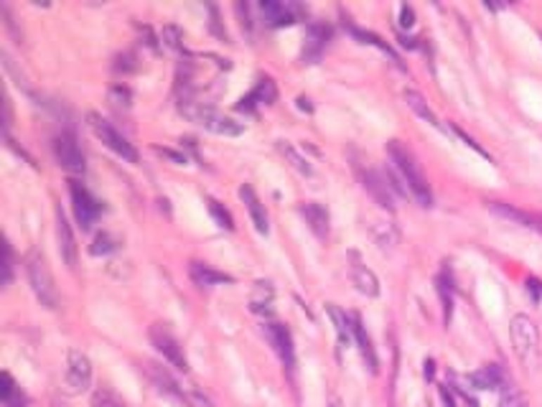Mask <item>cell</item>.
<instances>
[{"label":"cell","mask_w":542,"mask_h":407,"mask_svg":"<svg viewBox=\"0 0 542 407\" xmlns=\"http://www.w3.org/2000/svg\"><path fill=\"white\" fill-rule=\"evenodd\" d=\"M260 13L265 18V23L273 28L280 26H290L295 20H301L306 15V8L301 3H280V0H262L260 3Z\"/></svg>","instance_id":"9"},{"label":"cell","mask_w":542,"mask_h":407,"mask_svg":"<svg viewBox=\"0 0 542 407\" xmlns=\"http://www.w3.org/2000/svg\"><path fill=\"white\" fill-rule=\"evenodd\" d=\"M163 44H166L168 49H174V51H181V41H183V34H181V28L179 26H166L163 28Z\"/></svg>","instance_id":"35"},{"label":"cell","mask_w":542,"mask_h":407,"mask_svg":"<svg viewBox=\"0 0 542 407\" xmlns=\"http://www.w3.org/2000/svg\"><path fill=\"white\" fill-rule=\"evenodd\" d=\"M240 199L245 201V207L250 212V219H252L254 229L260 234H268L270 232V224H268V212H265V204L260 201V196L254 194V188L250 183L240 186Z\"/></svg>","instance_id":"17"},{"label":"cell","mask_w":542,"mask_h":407,"mask_svg":"<svg viewBox=\"0 0 542 407\" xmlns=\"http://www.w3.org/2000/svg\"><path fill=\"white\" fill-rule=\"evenodd\" d=\"M509 336H512V347H515V354L522 361H527L529 356L535 354L537 341H540V331H537V323L529 318L527 314H517L509 323Z\"/></svg>","instance_id":"6"},{"label":"cell","mask_w":542,"mask_h":407,"mask_svg":"<svg viewBox=\"0 0 542 407\" xmlns=\"http://www.w3.org/2000/svg\"><path fill=\"white\" fill-rule=\"evenodd\" d=\"M13 280V250L6 242V262H3V285H11Z\"/></svg>","instance_id":"36"},{"label":"cell","mask_w":542,"mask_h":407,"mask_svg":"<svg viewBox=\"0 0 542 407\" xmlns=\"http://www.w3.org/2000/svg\"><path fill=\"white\" fill-rule=\"evenodd\" d=\"M179 110L183 117H188L191 122H196L199 127H204V130H209V133L214 135L235 138V135L245 133V125H242V122L232 120V117H227V115L214 110V107L204 105V102H194L188 100V97H183V100L179 102Z\"/></svg>","instance_id":"2"},{"label":"cell","mask_w":542,"mask_h":407,"mask_svg":"<svg viewBox=\"0 0 542 407\" xmlns=\"http://www.w3.org/2000/svg\"><path fill=\"white\" fill-rule=\"evenodd\" d=\"M469 382L474 385V389H496V387H507L504 385V372L496 364H486L479 372L469 374Z\"/></svg>","instance_id":"22"},{"label":"cell","mask_w":542,"mask_h":407,"mask_svg":"<svg viewBox=\"0 0 542 407\" xmlns=\"http://www.w3.org/2000/svg\"><path fill=\"white\" fill-rule=\"evenodd\" d=\"M262 331H265V339L270 341V347L275 349V354L280 356L283 364L288 369H293L295 349H293V336H290L288 326H283L278 321H268V323L262 326Z\"/></svg>","instance_id":"11"},{"label":"cell","mask_w":542,"mask_h":407,"mask_svg":"<svg viewBox=\"0 0 542 407\" xmlns=\"http://www.w3.org/2000/svg\"><path fill=\"white\" fill-rule=\"evenodd\" d=\"M349 321H351V336H354L356 347H359L361 356L367 361V367L372 374H377V354H375V347H372V339H369L367 328L361 323V318L356 314H349Z\"/></svg>","instance_id":"19"},{"label":"cell","mask_w":542,"mask_h":407,"mask_svg":"<svg viewBox=\"0 0 542 407\" xmlns=\"http://www.w3.org/2000/svg\"><path fill=\"white\" fill-rule=\"evenodd\" d=\"M150 344H153L155 351H158L171 367H176L183 374L188 372V359L186 354H183V347H181L179 339H176L163 323H153V326H150Z\"/></svg>","instance_id":"7"},{"label":"cell","mask_w":542,"mask_h":407,"mask_svg":"<svg viewBox=\"0 0 542 407\" xmlns=\"http://www.w3.org/2000/svg\"><path fill=\"white\" fill-rule=\"evenodd\" d=\"M441 397H443V402H446V407H456V402H453V394H451L449 385H443V387H441Z\"/></svg>","instance_id":"41"},{"label":"cell","mask_w":542,"mask_h":407,"mask_svg":"<svg viewBox=\"0 0 542 407\" xmlns=\"http://www.w3.org/2000/svg\"><path fill=\"white\" fill-rule=\"evenodd\" d=\"M207 209L209 214H212V219H214L221 229H227V232L235 229V219H232V214L224 209V204H219L217 199H207Z\"/></svg>","instance_id":"29"},{"label":"cell","mask_w":542,"mask_h":407,"mask_svg":"<svg viewBox=\"0 0 542 407\" xmlns=\"http://www.w3.org/2000/svg\"><path fill=\"white\" fill-rule=\"evenodd\" d=\"M56 237H59V254L69 267H77V240H74L72 224L67 221V214L56 209Z\"/></svg>","instance_id":"16"},{"label":"cell","mask_w":542,"mask_h":407,"mask_svg":"<svg viewBox=\"0 0 542 407\" xmlns=\"http://www.w3.org/2000/svg\"><path fill=\"white\" fill-rule=\"evenodd\" d=\"M349 270H351V283L356 285V290L364 295H369V298H377L380 295V280H377V275L369 270L364 262H361L359 252H349Z\"/></svg>","instance_id":"15"},{"label":"cell","mask_w":542,"mask_h":407,"mask_svg":"<svg viewBox=\"0 0 542 407\" xmlns=\"http://www.w3.org/2000/svg\"><path fill=\"white\" fill-rule=\"evenodd\" d=\"M334 407H339V405H334Z\"/></svg>","instance_id":"44"},{"label":"cell","mask_w":542,"mask_h":407,"mask_svg":"<svg viewBox=\"0 0 542 407\" xmlns=\"http://www.w3.org/2000/svg\"><path fill=\"white\" fill-rule=\"evenodd\" d=\"M489 209L496 214V217H502V219H509L520 224V227H527L532 232L542 234V217L540 214H532V212H524V209L515 207V204H507V201H489Z\"/></svg>","instance_id":"12"},{"label":"cell","mask_w":542,"mask_h":407,"mask_svg":"<svg viewBox=\"0 0 542 407\" xmlns=\"http://www.w3.org/2000/svg\"><path fill=\"white\" fill-rule=\"evenodd\" d=\"M92 407H125V402L108 387H100L92 394Z\"/></svg>","instance_id":"30"},{"label":"cell","mask_w":542,"mask_h":407,"mask_svg":"<svg viewBox=\"0 0 542 407\" xmlns=\"http://www.w3.org/2000/svg\"><path fill=\"white\" fill-rule=\"evenodd\" d=\"M67 387L69 392H84L89 389L92 385V361H89L87 354H82V351H69V359H67Z\"/></svg>","instance_id":"10"},{"label":"cell","mask_w":542,"mask_h":407,"mask_svg":"<svg viewBox=\"0 0 542 407\" xmlns=\"http://www.w3.org/2000/svg\"><path fill=\"white\" fill-rule=\"evenodd\" d=\"M453 133L458 135V138H461V141L466 143V146H471V148H474L476 153H482L484 158H489V153H486V150H484V148L479 146V143H474V141H471V138H469V135H466V133H463V130H458V127H453Z\"/></svg>","instance_id":"38"},{"label":"cell","mask_w":542,"mask_h":407,"mask_svg":"<svg viewBox=\"0 0 542 407\" xmlns=\"http://www.w3.org/2000/svg\"><path fill=\"white\" fill-rule=\"evenodd\" d=\"M117 245H120V242L115 240L110 232H100L97 237H94L92 254H97V257H100V254H110V252H115V250H117Z\"/></svg>","instance_id":"31"},{"label":"cell","mask_w":542,"mask_h":407,"mask_svg":"<svg viewBox=\"0 0 542 407\" xmlns=\"http://www.w3.org/2000/svg\"><path fill=\"white\" fill-rule=\"evenodd\" d=\"M188 275H191V280L196 283L199 288H214V285H224V283H235V278L227 273H219V270H214L212 265H207V262H191L188 265Z\"/></svg>","instance_id":"18"},{"label":"cell","mask_w":542,"mask_h":407,"mask_svg":"<svg viewBox=\"0 0 542 407\" xmlns=\"http://www.w3.org/2000/svg\"><path fill=\"white\" fill-rule=\"evenodd\" d=\"M301 214L306 217L311 232L323 240V237L328 234V212H326V207H321L318 201H308V204H301Z\"/></svg>","instance_id":"21"},{"label":"cell","mask_w":542,"mask_h":407,"mask_svg":"<svg viewBox=\"0 0 542 407\" xmlns=\"http://www.w3.org/2000/svg\"><path fill=\"white\" fill-rule=\"evenodd\" d=\"M499 407H527V400H524L522 394L517 392L515 387H504L502 397H499Z\"/></svg>","instance_id":"34"},{"label":"cell","mask_w":542,"mask_h":407,"mask_svg":"<svg viewBox=\"0 0 542 407\" xmlns=\"http://www.w3.org/2000/svg\"><path fill=\"white\" fill-rule=\"evenodd\" d=\"M54 148V158L59 160V166L69 174H84V153H82L79 143L74 138V133H61L51 143Z\"/></svg>","instance_id":"8"},{"label":"cell","mask_w":542,"mask_h":407,"mask_svg":"<svg viewBox=\"0 0 542 407\" xmlns=\"http://www.w3.org/2000/svg\"><path fill=\"white\" fill-rule=\"evenodd\" d=\"M278 100V89H275V82L270 77H260L254 89L250 94H245L240 102H237V110L240 112H257V107L260 105H273Z\"/></svg>","instance_id":"13"},{"label":"cell","mask_w":542,"mask_h":407,"mask_svg":"<svg viewBox=\"0 0 542 407\" xmlns=\"http://www.w3.org/2000/svg\"><path fill=\"white\" fill-rule=\"evenodd\" d=\"M155 150L161 155H166V158H171L174 163H186V155H179V153H174V150H168V148H155Z\"/></svg>","instance_id":"40"},{"label":"cell","mask_w":542,"mask_h":407,"mask_svg":"<svg viewBox=\"0 0 542 407\" xmlns=\"http://www.w3.org/2000/svg\"><path fill=\"white\" fill-rule=\"evenodd\" d=\"M328 39H331V28L326 23H311L308 26V34H306V56L308 61H316L321 56V51L328 46Z\"/></svg>","instance_id":"20"},{"label":"cell","mask_w":542,"mask_h":407,"mask_svg":"<svg viewBox=\"0 0 542 407\" xmlns=\"http://www.w3.org/2000/svg\"><path fill=\"white\" fill-rule=\"evenodd\" d=\"M405 102H408V107L418 115V117H422V120L430 122L433 127H441L435 112L428 107V102H425V97H422L420 92H415V89H405Z\"/></svg>","instance_id":"24"},{"label":"cell","mask_w":542,"mask_h":407,"mask_svg":"<svg viewBox=\"0 0 542 407\" xmlns=\"http://www.w3.org/2000/svg\"><path fill=\"white\" fill-rule=\"evenodd\" d=\"M438 295H441L443 314H446V323H449L451 311H453V278H451L449 267H443V273L438 275Z\"/></svg>","instance_id":"26"},{"label":"cell","mask_w":542,"mask_h":407,"mask_svg":"<svg viewBox=\"0 0 542 407\" xmlns=\"http://www.w3.org/2000/svg\"><path fill=\"white\" fill-rule=\"evenodd\" d=\"M69 194H72V207H74V217L79 221L82 229H92V224L100 219V214L105 212L102 201L89 191L84 183L79 181H69Z\"/></svg>","instance_id":"5"},{"label":"cell","mask_w":542,"mask_h":407,"mask_svg":"<svg viewBox=\"0 0 542 407\" xmlns=\"http://www.w3.org/2000/svg\"><path fill=\"white\" fill-rule=\"evenodd\" d=\"M344 26H347V28H349V34L354 36V39H359L361 44H369V46H377V49H380V51L387 53V56H389V59H392V61H395V64H400V59H397V53L392 51V46H389L387 41H382L377 34H372V31H364V28H356L354 23H347V20H344Z\"/></svg>","instance_id":"23"},{"label":"cell","mask_w":542,"mask_h":407,"mask_svg":"<svg viewBox=\"0 0 542 407\" xmlns=\"http://www.w3.org/2000/svg\"><path fill=\"white\" fill-rule=\"evenodd\" d=\"M433 374H435V361L428 359L425 361V380H433Z\"/></svg>","instance_id":"42"},{"label":"cell","mask_w":542,"mask_h":407,"mask_svg":"<svg viewBox=\"0 0 542 407\" xmlns=\"http://www.w3.org/2000/svg\"><path fill=\"white\" fill-rule=\"evenodd\" d=\"M130 100H133V94H130V89L122 87V84H115V87H110V102H112L115 107H122V110H127L130 107Z\"/></svg>","instance_id":"33"},{"label":"cell","mask_w":542,"mask_h":407,"mask_svg":"<svg viewBox=\"0 0 542 407\" xmlns=\"http://www.w3.org/2000/svg\"><path fill=\"white\" fill-rule=\"evenodd\" d=\"M26 275L28 283H31V290L36 293V298L41 301V306L54 311L59 306V290L54 285V278H51V270L46 265V257L39 252V250H31L26 254Z\"/></svg>","instance_id":"3"},{"label":"cell","mask_w":542,"mask_h":407,"mask_svg":"<svg viewBox=\"0 0 542 407\" xmlns=\"http://www.w3.org/2000/svg\"><path fill=\"white\" fill-rule=\"evenodd\" d=\"M0 397H3V407H26L28 400L23 389L13 382V377L8 372H3V387H0Z\"/></svg>","instance_id":"25"},{"label":"cell","mask_w":542,"mask_h":407,"mask_svg":"<svg viewBox=\"0 0 542 407\" xmlns=\"http://www.w3.org/2000/svg\"><path fill=\"white\" fill-rule=\"evenodd\" d=\"M278 150H280V153L285 155V160H288L290 166H293L301 176H314V166H311L306 155L298 153V150H295V148L290 146V143L280 141V143H278Z\"/></svg>","instance_id":"28"},{"label":"cell","mask_w":542,"mask_h":407,"mask_svg":"<svg viewBox=\"0 0 542 407\" xmlns=\"http://www.w3.org/2000/svg\"><path fill=\"white\" fill-rule=\"evenodd\" d=\"M415 23V13H413V8L410 6H402L400 8V26L402 28H410Z\"/></svg>","instance_id":"37"},{"label":"cell","mask_w":542,"mask_h":407,"mask_svg":"<svg viewBox=\"0 0 542 407\" xmlns=\"http://www.w3.org/2000/svg\"><path fill=\"white\" fill-rule=\"evenodd\" d=\"M387 153H389V160H392V166H395V171L400 174V181L405 183V188H408L410 194L415 196L418 204L425 209L433 207V194H430L428 179L422 176L415 155L410 153L400 141H389Z\"/></svg>","instance_id":"1"},{"label":"cell","mask_w":542,"mask_h":407,"mask_svg":"<svg viewBox=\"0 0 542 407\" xmlns=\"http://www.w3.org/2000/svg\"><path fill=\"white\" fill-rule=\"evenodd\" d=\"M527 290L532 293V298H535V301H540V298H542V283L537 280V278H529V280H527Z\"/></svg>","instance_id":"39"},{"label":"cell","mask_w":542,"mask_h":407,"mask_svg":"<svg viewBox=\"0 0 542 407\" xmlns=\"http://www.w3.org/2000/svg\"><path fill=\"white\" fill-rule=\"evenodd\" d=\"M372 234L380 247H392L397 242V229L392 224H380V227H372Z\"/></svg>","instance_id":"32"},{"label":"cell","mask_w":542,"mask_h":407,"mask_svg":"<svg viewBox=\"0 0 542 407\" xmlns=\"http://www.w3.org/2000/svg\"><path fill=\"white\" fill-rule=\"evenodd\" d=\"M361 186L369 191V196L385 207L387 212L395 209V199H392V186L387 183V176H382L380 171H361Z\"/></svg>","instance_id":"14"},{"label":"cell","mask_w":542,"mask_h":407,"mask_svg":"<svg viewBox=\"0 0 542 407\" xmlns=\"http://www.w3.org/2000/svg\"><path fill=\"white\" fill-rule=\"evenodd\" d=\"M122 59H125V61H133V53H125ZM117 61H120V59H117ZM115 69H125V72H130V69H135V67H130V64H122V67H115Z\"/></svg>","instance_id":"43"},{"label":"cell","mask_w":542,"mask_h":407,"mask_svg":"<svg viewBox=\"0 0 542 407\" xmlns=\"http://www.w3.org/2000/svg\"><path fill=\"white\" fill-rule=\"evenodd\" d=\"M326 311H328V316H331V321H334L336 334H339V341H342L344 347H347L349 341L354 339V336H351V321H349V314H344L342 308L334 306V303H328Z\"/></svg>","instance_id":"27"},{"label":"cell","mask_w":542,"mask_h":407,"mask_svg":"<svg viewBox=\"0 0 542 407\" xmlns=\"http://www.w3.org/2000/svg\"><path fill=\"white\" fill-rule=\"evenodd\" d=\"M87 125L92 127V133L97 135V138H100V141L105 143L112 153H117L122 160H127V163H138V150H135L133 143L127 141L125 135H122L120 130L112 125V122H108L97 112H89L87 115Z\"/></svg>","instance_id":"4"}]
</instances>
